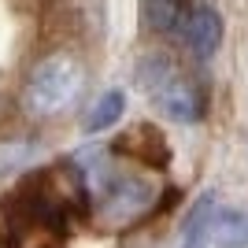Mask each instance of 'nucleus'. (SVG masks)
I'll list each match as a JSON object with an SVG mask.
<instances>
[{
	"instance_id": "obj_4",
	"label": "nucleus",
	"mask_w": 248,
	"mask_h": 248,
	"mask_svg": "<svg viewBox=\"0 0 248 248\" xmlns=\"http://www.w3.org/2000/svg\"><path fill=\"white\" fill-rule=\"evenodd\" d=\"M174 37L186 41L197 56H211L218 48V41H222V19H218V11L204 8V4H189V11H186V19H182Z\"/></svg>"
},
{
	"instance_id": "obj_10",
	"label": "nucleus",
	"mask_w": 248,
	"mask_h": 248,
	"mask_svg": "<svg viewBox=\"0 0 248 248\" xmlns=\"http://www.w3.org/2000/svg\"><path fill=\"white\" fill-rule=\"evenodd\" d=\"M37 155L33 141H0V174H8V170H19L26 167Z\"/></svg>"
},
{
	"instance_id": "obj_2",
	"label": "nucleus",
	"mask_w": 248,
	"mask_h": 248,
	"mask_svg": "<svg viewBox=\"0 0 248 248\" xmlns=\"http://www.w3.org/2000/svg\"><path fill=\"white\" fill-rule=\"evenodd\" d=\"M82 85H85V71L78 67V60L56 52V56H45L30 71L22 100L33 115H60L78 100Z\"/></svg>"
},
{
	"instance_id": "obj_6",
	"label": "nucleus",
	"mask_w": 248,
	"mask_h": 248,
	"mask_svg": "<svg viewBox=\"0 0 248 248\" xmlns=\"http://www.w3.org/2000/svg\"><path fill=\"white\" fill-rule=\"evenodd\" d=\"M211 241L218 248H248V215L245 211H215L211 215Z\"/></svg>"
},
{
	"instance_id": "obj_5",
	"label": "nucleus",
	"mask_w": 248,
	"mask_h": 248,
	"mask_svg": "<svg viewBox=\"0 0 248 248\" xmlns=\"http://www.w3.org/2000/svg\"><path fill=\"white\" fill-rule=\"evenodd\" d=\"M119 152L134 155L137 163H145V167H167V159H170L167 141L152 126H137V130H130L126 137H119Z\"/></svg>"
},
{
	"instance_id": "obj_7",
	"label": "nucleus",
	"mask_w": 248,
	"mask_h": 248,
	"mask_svg": "<svg viewBox=\"0 0 248 248\" xmlns=\"http://www.w3.org/2000/svg\"><path fill=\"white\" fill-rule=\"evenodd\" d=\"M186 11H189L186 0H145V22L155 33H178Z\"/></svg>"
},
{
	"instance_id": "obj_8",
	"label": "nucleus",
	"mask_w": 248,
	"mask_h": 248,
	"mask_svg": "<svg viewBox=\"0 0 248 248\" xmlns=\"http://www.w3.org/2000/svg\"><path fill=\"white\" fill-rule=\"evenodd\" d=\"M211 215H215V197L207 193V197L197 200L193 207V215L186 222V237H182V248H204L211 241Z\"/></svg>"
},
{
	"instance_id": "obj_9",
	"label": "nucleus",
	"mask_w": 248,
	"mask_h": 248,
	"mask_svg": "<svg viewBox=\"0 0 248 248\" xmlns=\"http://www.w3.org/2000/svg\"><path fill=\"white\" fill-rule=\"evenodd\" d=\"M119 115H123V93L111 89V93H104L100 100L93 104V111L85 115V130L96 134V130H108L111 123H119Z\"/></svg>"
},
{
	"instance_id": "obj_3",
	"label": "nucleus",
	"mask_w": 248,
	"mask_h": 248,
	"mask_svg": "<svg viewBox=\"0 0 248 248\" xmlns=\"http://www.w3.org/2000/svg\"><path fill=\"white\" fill-rule=\"evenodd\" d=\"M152 197H155V189L148 186L145 178L123 174L119 182H111L108 193H104V218H111V222H130V218H137V215L148 211Z\"/></svg>"
},
{
	"instance_id": "obj_1",
	"label": "nucleus",
	"mask_w": 248,
	"mask_h": 248,
	"mask_svg": "<svg viewBox=\"0 0 248 248\" xmlns=\"http://www.w3.org/2000/svg\"><path fill=\"white\" fill-rule=\"evenodd\" d=\"M137 78L148 100L167 111L174 123H200L207 111V96L200 82L182 67V63L167 60V56H145L137 63Z\"/></svg>"
}]
</instances>
